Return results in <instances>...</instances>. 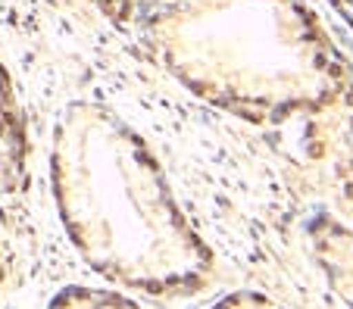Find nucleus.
Returning a JSON list of instances; mask_svg holds the SVG:
<instances>
[{
  "mask_svg": "<svg viewBox=\"0 0 353 309\" xmlns=\"http://www.w3.org/2000/svg\"><path fill=\"white\" fill-rule=\"evenodd\" d=\"M57 175L66 219L100 266L132 281L172 272L179 244L160 191L138 147L113 122L72 116L60 135Z\"/></svg>",
  "mask_w": 353,
  "mask_h": 309,
  "instance_id": "nucleus-1",
  "label": "nucleus"
},
{
  "mask_svg": "<svg viewBox=\"0 0 353 309\" xmlns=\"http://www.w3.org/2000/svg\"><path fill=\"white\" fill-rule=\"evenodd\" d=\"M0 281H3V244H0Z\"/></svg>",
  "mask_w": 353,
  "mask_h": 309,
  "instance_id": "nucleus-3",
  "label": "nucleus"
},
{
  "mask_svg": "<svg viewBox=\"0 0 353 309\" xmlns=\"http://www.w3.org/2000/svg\"><path fill=\"white\" fill-rule=\"evenodd\" d=\"M26 175V131L16 97L0 69V194H13Z\"/></svg>",
  "mask_w": 353,
  "mask_h": 309,
  "instance_id": "nucleus-2",
  "label": "nucleus"
}]
</instances>
